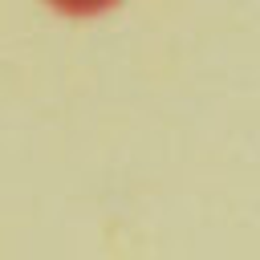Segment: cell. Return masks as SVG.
Wrapping results in <instances>:
<instances>
[{
  "label": "cell",
  "mask_w": 260,
  "mask_h": 260,
  "mask_svg": "<svg viewBox=\"0 0 260 260\" xmlns=\"http://www.w3.org/2000/svg\"><path fill=\"white\" fill-rule=\"evenodd\" d=\"M57 8H65V12H98V8H106V4H114V0H53Z\"/></svg>",
  "instance_id": "obj_1"
}]
</instances>
